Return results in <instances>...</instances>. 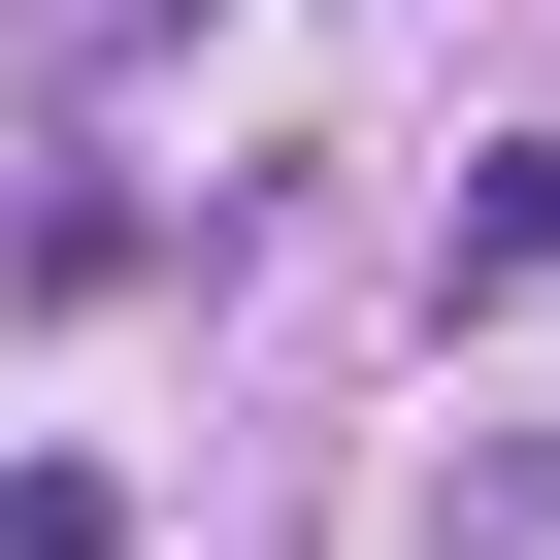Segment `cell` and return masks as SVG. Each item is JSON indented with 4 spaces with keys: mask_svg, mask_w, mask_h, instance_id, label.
Wrapping results in <instances>:
<instances>
[{
    "mask_svg": "<svg viewBox=\"0 0 560 560\" xmlns=\"http://www.w3.org/2000/svg\"><path fill=\"white\" fill-rule=\"evenodd\" d=\"M429 264H462V298H527V264H560V132H494V165H462V231H429Z\"/></svg>",
    "mask_w": 560,
    "mask_h": 560,
    "instance_id": "1",
    "label": "cell"
}]
</instances>
